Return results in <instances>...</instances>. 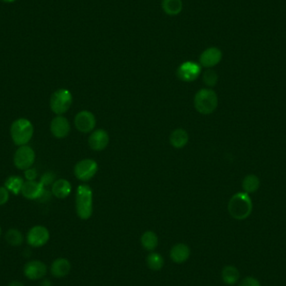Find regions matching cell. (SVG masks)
I'll list each match as a JSON object with an SVG mask.
<instances>
[{"label": "cell", "instance_id": "cell-27", "mask_svg": "<svg viewBox=\"0 0 286 286\" xmlns=\"http://www.w3.org/2000/svg\"><path fill=\"white\" fill-rule=\"evenodd\" d=\"M218 79H219L218 74H217V73L215 72L214 70H211V69L205 70L204 73H203V82H204L205 85H207V86H209V87L216 86Z\"/></svg>", "mask_w": 286, "mask_h": 286}, {"label": "cell", "instance_id": "cell-26", "mask_svg": "<svg viewBox=\"0 0 286 286\" xmlns=\"http://www.w3.org/2000/svg\"><path fill=\"white\" fill-rule=\"evenodd\" d=\"M5 239L9 244L14 247H17L22 244L24 242V236L20 230L15 228H10L5 235Z\"/></svg>", "mask_w": 286, "mask_h": 286}, {"label": "cell", "instance_id": "cell-14", "mask_svg": "<svg viewBox=\"0 0 286 286\" xmlns=\"http://www.w3.org/2000/svg\"><path fill=\"white\" fill-rule=\"evenodd\" d=\"M21 194L27 199L37 200L43 198L45 195V187L35 181H27L23 185Z\"/></svg>", "mask_w": 286, "mask_h": 286}, {"label": "cell", "instance_id": "cell-24", "mask_svg": "<svg viewBox=\"0 0 286 286\" xmlns=\"http://www.w3.org/2000/svg\"><path fill=\"white\" fill-rule=\"evenodd\" d=\"M242 187L243 191L247 194H253L259 189L260 187V181L255 175H248L243 179Z\"/></svg>", "mask_w": 286, "mask_h": 286}, {"label": "cell", "instance_id": "cell-15", "mask_svg": "<svg viewBox=\"0 0 286 286\" xmlns=\"http://www.w3.org/2000/svg\"><path fill=\"white\" fill-rule=\"evenodd\" d=\"M109 141L108 133L103 129H97L90 134L88 143L90 148L94 151H102L108 146Z\"/></svg>", "mask_w": 286, "mask_h": 286}, {"label": "cell", "instance_id": "cell-4", "mask_svg": "<svg viewBox=\"0 0 286 286\" xmlns=\"http://www.w3.org/2000/svg\"><path fill=\"white\" fill-rule=\"evenodd\" d=\"M219 98L211 89H201L194 97V107L203 115H209L216 110Z\"/></svg>", "mask_w": 286, "mask_h": 286}, {"label": "cell", "instance_id": "cell-20", "mask_svg": "<svg viewBox=\"0 0 286 286\" xmlns=\"http://www.w3.org/2000/svg\"><path fill=\"white\" fill-rule=\"evenodd\" d=\"M162 8L167 15H178L183 10V1L182 0H162Z\"/></svg>", "mask_w": 286, "mask_h": 286}, {"label": "cell", "instance_id": "cell-22", "mask_svg": "<svg viewBox=\"0 0 286 286\" xmlns=\"http://www.w3.org/2000/svg\"><path fill=\"white\" fill-rule=\"evenodd\" d=\"M141 243L147 251H154L158 245V237L152 231H147L141 237Z\"/></svg>", "mask_w": 286, "mask_h": 286}, {"label": "cell", "instance_id": "cell-1", "mask_svg": "<svg viewBox=\"0 0 286 286\" xmlns=\"http://www.w3.org/2000/svg\"><path fill=\"white\" fill-rule=\"evenodd\" d=\"M227 209L230 215L237 220H243L250 216L253 209V203L247 193H238L230 199Z\"/></svg>", "mask_w": 286, "mask_h": 286}, {"label": "cell", "instance_id": "cell-12", "mask_svg": "<svg viewBox=\"0 0 286 286\" xmlns=\"http://www.w3.org/2000/svg\"><path fill=\"white\" fill-rule=\"evenodd\" d=\"M50 131L58 139L66 138L70 131V122L63 116H57L51 121Z\"/></svg>", "mask_w": 286, "mask_h": 286}, {"label": "cell", "instance_id": "cell-23", "mask_svg": "<svg viewBox=\"0 0 286 286\" xmlns=\"http://www.w3.org/2000/svg\"><path fill=\"white\" fill-rule=\"evenodd\" d=\"M24 183L25 182L21 177L10 176L5 181V187L12 194L18 195L21 193Z\"/></svg>", "mask_w": 286, "mask_h": 286}, {"label": "cell", "instance_id": "cell-11", "mask_svg": "<svg viewBox=\"0 0 286 286\" xmlns=\"http://www.w3.org/2000/svg\"><path fill=\"white\" fill-rule=\"evenodd\" d=\"M47 273V267L43 262L40 260H32L28 262L24 267L25 277L31 280H38L45 277Z\"/></svg>", "mask_w": 286, "mask_h": 286}, {"label": "cell", "instance_id": "cell-35", "mask_svg": "<svg viewBox=\"0 0 286 286\" xmlns=\"http://www.w3.org/2000/svg\"><path fill=\"white\" fill-rule=\"evenodd\" d=\"M1 233H2V230H1V227H0V235H1Z\"/></svg>", "mask_w": 286, "mask_h": 286}, {"label": "cell", "instance_id": "cell-18", "mask_svg": "<svg viewBox=\"0 0 286 286\" xmlns=\"http://www.w3.org/2000/svg\"><path fill=\"white\" fill-rule=\"evenodd\" d=\"M71 193V185L66 179H59L52 185V194L57 198H67Z\"/></svg>", "mask_w": 286, "mask_h": 286}, {"label": "cell", "instance_id": "cell-6", "mask_svg": "<svg viewBox=\"0 0 286 286\" xmlns=\"http://www.w3.org/2000/svg\"><path fill=\"white\" fill-rule=\"evenodd\" d=\"M35 161V152L28 145L21 146L16 150L14 155V164L20 170H27L32 167Z\"/></svg>", "mask_w": 286, "mask_h": 286}, {"label": "cell", "instance_id": "cell-9", "mask_svg": "<svg viewBox=\"0 0 286 286\" xmlns=\"http://www.w3.org/2000/svg\"><path fill=\"white\" fill-rule=\"evenodd\" d=\"M50 239V232L44 226L37 225L31 227L27 234V242L34 248H40L47 243Z\"/></svg>", "mask_w": 286, "mask_h": 286}, {"label": "cell", "instance_id": "cell-10", "mask_svg": "<svg viewBox=\"0 0 286 286\" xmlns=\"http://www.w3.org/2000/svg\"><path fill=\"white\" fill-rule=\"evenodd\" d=\"M97 120L95 116L88 110L80 111L74 118V126L78 131L88 133L95 129Z\"/></svg>", "mask_w": 286, "mask_h": 286}, {"label": "cell", "instance_id": "cell-32", "mask_svg": "<svg viewBox=\"0 0 286 286\" xmlns=\"http://www.w3.org/2000/svg\"><path fill=\"white\" fill-rule=\"evenodd\" d=\"M41 286H52V283L50 281V279H44L41 282Z\"/></svg>", "mask_w": 286, "mask_h": 286}, {"label": "cell", "instance_id": "cell-29", "mask_svg": "<svg viewBox=\"0 0 286 286\" xmlns=\"http://www.w3.org/2000/svg\"><path fill=\"white\" fill-rule=\"evenodd\" d=\"M239 286H261L258 279L254 277H247L242 280Z\"/></svg>", "mask_w": 286, "mask_h": 286}, {"label": "cell", "instance_id": "cell-3", "mask_svg": "<svg viewBox=\"0 0 286 286\" xmlns=\"http://www.w3.org/2000/svg\"><path fill=\"white\" fill-rule=\"evenodd\" d=\"M10 135L14 144L18 147L27 145L34 135V126L30 120L18 118L12 123Z\"/></svg>", "mask_w": 286, "mask_h": 286}, {"label": "cell", "instance_id": "cell-2", "mask_svg": "<svg viewBox=\"0 0 286 286\" xmlns=\"http://www.w3.org/2000/svg\"><path fill=\"white\" fill-rule=\"evenodd\" d=\"M75 208L77 215L82 220H87L92 215L93 192L88 185L81 184L77 187Z\"/></svg>", "mask_w": 286, "mask_h": 286}, {"label": "cell", "instance_id": "cell-31", "mask_svg": "<svg viewBox=\"0 0 286 286\" xmlns=\"http://www.w3.org/2000/svg\"><path fill=\"white\" fill-rule=\"evenodd\" d=\"M25 177L27 181H34L37 178V171L34 168L27 169L25 171Z\"/></svg>", "mask_w": 286, "mask_h": 286}, {"label": "cell", "instance_id": "cell-8", "mask_svg": "<svg viewBox=\"0 0 286 286\" xmlns=\"http://www.w3.org/2000/svg\"><path fill=\"white\" fill-rule=\"evenodd\" d=\"M202 66L200 64L194 61H186L180 65L177 70V75L181 81L185 82H192L198 79L201 74Z\"/></svg>", "mask_w": 286, "mask_h": 286}, {"label": "cell", "instance_id": "cell-17", "mask_svg": "<svg viewBox=\"0 0 286 286\" xmlns=\"http://www.w3.org/2000/svg\"><path fill=\"white\" fill-rule=\"evenodd\" d=\"M71 270V264L66 258H59L52 263L50 272L55 278H63L69 275Z\"/></svg>", "mask_w": 286, "mask_h": 286}, {"label": "cell", "instance_id": "cell-34", "mask_svg": "<svg viewBox=\"0 0 286 286\" xmlns=\"http://www.w3.org/2000/svg\"><path fill=\"white\" fill-rule=\"evenodd\" d=\"M1 1H3V2H5V3H13L14 2L15 0H1Z\"/></svg>", "mask_w": 286, "mask_h": 286}, {"label": "cell", "instance_id": "cell-19", "mask_svg": "<svg viewBox=\"0 0 286 286\" xmlns=\"http://www.w3.org/2000/svg\"><path fill=\"white\" fill-rule=\"evenodd\" d=\"M170 143L175 148H183L188 142L189 137L187 131L183 129H176L170 135Z\"/></svg>", "mask_w": 286, "mask_h": 286}, {"label": "cell", "instance_id": "cell-33", "mask_svg": "<svg viewBox=\"0 0 286 286\" xmlns=\"http://www.w3.org/2000/svg\"><path fill=\"white\" fill-rule=\"evenodd\" d=\"M9 286H25L21 283V282L18 281H13L9 284Z\"/></svg>", "mask_w": 286, "mask_h": 286}, {"label": "cell", "instance_id": "cell-30", "mask_svg": "<svg viewBox=\"0 0 286 286\" xmlns=\"http://www.w3.org/2000/svg\"><path fill=\"white\" fill-rule=\"evenodd\" d=\"M54 174H51V173H46V174H44L42 178H41L40 183L43 185L44 187H45V186L50 185V183L53 182V180H54Z\"/></svg>", "mask_w": 286, "mask_h": 286}, {"label": "cell", "instance_id": "cell-16", "mask_svg": "<svg viewBox=\"0 0 286 286\" xmlns=\"http://www.w3.org/2000/svg\"><path fill=\"white\" fill-rule=\"evenodd\" d=\"M191 250L185 243H177L170 250V258L176 264H183L189 259Z\"/></svg>", "mask_w": 286, "mask_h": 286}, {"label": "cell", "instance_id": "cell-21", "mask_svg": "<svg viewBox=\"0 0 286 286\" xmlns=\"http://www.w3.org/2000/svg\"><path fill=\"white\" fill-rule=\"evenodd\" d=\"M240 277L238 269L235 266L227 265L223 269L222 271V279L225 284L233 285L236 284Z\"/></svg>", "mask_w": 286, "mask_h": 286}, {"label": "cell", "instance_id": "cell-25", "mask_svg": "<svg viewBox=\"0 0 286 286\" xmlns=\"http://www.w3.org/2000/svg\"><path fill=\"white\" fill-rule=\"evenodd\" d=\"M147 264L151 271H160L164 265V259L160 254L152 252L147 257Z\"/></svg>", "mask_w": 286, "mask_h": 286}, {"label": "cell", "instance_id": "cell-5", "mask_svg": "<svg viewBox=\"0 0 286 286\" xmlns=\"http://www.w3.org/2000/svg\"><path fill=\"white\" fill-rule=\"evenodd\" d=\"M73 97L67 89H59L55 90L50 100V106L52 111L57 116H62L67 112L72 105Z\"/></svg>", "mask_w": 286, "mask_h": 286}, {"label": "cell", "instance_id": "cell-28", "mask_svg": "<svg viewBox=\"0 0 286 286\" xmlns=\"http://www.w3.org/2000/svg\"><path fill=\"white\" fill-rule=\"evenodd\" d=\"M9 198V192L5 187H0V206L7 203Z\"/></svg>", "mask_w": 286, "mask_h": 286}, {"label": "cell", "instance_id": "cell-13", "mask_svg": "<svg viewBox=\"0 0 286 286\" xmlns=\"http://www.w3.org/2000/svg\"><path fill=\"white\" fill-rule=\"evenodd\" d=\"M223 58V53L219 48L210 47L200 54L199 63L205 68H212L217 66Z\"/></svg>", "mask_w": 286, "mask_h": 286}, {"label": "cell", "instance_id": "cell-7", "mask_svg": "<svg viewBox=\"0 0 286 286\" xmlns=\"http://www.w3.org/2000/svg\"><path fill=\"white\" fill-rule=\"evenodd\" d=\"M98 171L97 162L93 159H84L74 166V174L81 182H88L92 179Z\"/></svg>", "mask_w": 286, "mask_h": 286}]
</instances>
